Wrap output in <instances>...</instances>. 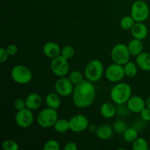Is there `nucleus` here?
<instances>
[{"label":"nucleus","mask_w":150,"mask_h":150,"mask_svg":"<svg viewBox=\"0 0 150 150\" xmlns=\"http://www.w3.org/2000/svg\"><path fill=\"white\" fill-rule=\"evenodd\" d=\"M123 67H124L125 74L127 77L133 78L137 75L139 67L136 64V63L129 61L128 62L123 65Z\"/></svg>","instance_id":"23"},{"label":"nucleus","mask_w":150,"mask_h":150,"mask_svg":"<svg viewBox=\"0 0 150 150\" xmlns=\"http://www.w3.org/2000/svg\"><path fill=\"white\" fill-rule=\"evenodd\" d=\"M136 21L131 16H125L122 17L120 20V27L124 30H130Z\"/></svg>","instance_id":"26"},{"label":"nucleus","mask_w":150,"mask_h":150,"mask_svg":"<svg viewBox=\"0 0 150 150\" xmlns=\"http://www.w3.org/2000/svg\"><path fill=\"white\" fill-rule=\"evenodd\" d=\"M146 106L150 109V96L148 97L146 100Z\"/></svg>","instance_id":"40"},{"label":"nucleus","mask_w":150,"mask_h":150,"mask_svg":"<svg viewBox=\"0 0 150 150\" xmlns=\"http://www.w3.org/2000/svg\"><path fill=\"white\" fill-rule=\"evenodd\" d=\"M104 74V66L102 62L98 59H92L86 64L84 69L86 79L95 83L102 79Z\"/></svg>","instance_id":"3"},{"label":"nucleus","mask_w":150,"mask_h":150,"mask_svg":"<svg viewBox=\"0 0 150 150\" xmlns=\"http://www.w3.org/2000/svg\"><path fill=\"white\" fill-rule=\"evenodd\" d=\"M44 150H59L60 144L57 141L51 139L48 140L43 145Z\"/></svg>","instance_id":"32"},{"label":"nucleus","mask_w":150,"mask_h":150,"mask_svg":"<svg viewBox=\"0 0 150 150\" xmlns=\"http://www.w3.org/2000/svg\"><path fill=\"white\" fill-rule=\"evenodd\" d=\"M100 112L104 118L111 119L117 114V106L110 102L104 103L101 105Z\"/></svg>","instance_id":"18"},{"label":"nucleus","mask_w":150,"mask_h":150,"mask_svg":"<svg viewBox=\"0 0 150 150\" xmlns=\"http://www.w3.org/2000/svg\"><path fill=\"white\" fill-rule=\"evenodd\" d=\"M7 53H8L9 56H15L18 51V46L15 44H11V45H9L6 48Z\"/></svg>","instance_id":"35"},{"label":"nucleus","mask_w":150,"mask_h":150,"mask_svg":"<svg viewBox=\"0 0 150 150\" xmlns=\"http://www.w3.org/2000/svg\"><path fill=\"white\" fill-rule=\"evenodd\" d=\"M130 54L127 45L124 43H118L111 49V57L114 63L124 65L130 59Z\"/></svg>","instance_id":"6"},{"label":"nucleus","mask_w":150,"mask_h":150,"mask_svg":"<svg viewBox=\"0 0 150 150\" xmlns=\"http://www.w3.org/2000/svg\"><path fill=\"white\" fill-rule=\"evenodd\" d=\"M141 119L145 122H150V109L147 107H145L140 112Z\"/></svg>","instance_id":"34"},{"label":"nucleus","mask_w":150,"mask_h":150,"mask_svg":"<svg viewBox=\"0 0 150 150\" xmlns=\"http://www.w3.org/2000/svg\"><path fill=\"white\" fill-rule=\"evenodd\" d=\"M96 95V89L93 82L83 80L79 84L75 85L73 92V103L79 108H88L93 103Z\"/></svg>","instance_id":"1"},{"label":"nucleus","mask_w":150,"mask_h":150,"mask_svg":"<svg viewBox=\"0 0 150 150\" xmlns=\"http://www.w3.org/2000/svg\"><path fill=\"white\" fill-rule=\"evenodd\" d=\"M123 139L127 143H133L138 137H139V133L138 130L134 127H127V130L123 133Z\"/></svg>","instance_id":"24"},{"label":"nucleus","mask_w":150,"mask_h":150,"mask_svg":"<svg viewBox=\"0 0 150 150\" xmlns=\"http://www.w3.org/2000/svg\"><path fill=\"white\" fill-rule=\"evenodd\" d=\"M131 35L133 38L143 40L147 37L149 30L144 22H136L132 29H130Z\"/></svg>","instance_id":"14"},{"label":"nucleus","mask_w":150,"mask_h":150,"mask_svg":"<svg viewBox=\"0 0 150 150\" xmlns=\"http://www.w3.org/2000/svg\"><path fill=\"white\" fill-rule=\"evenodd\" d=\"M61 48L55 42H48L44 44L42 47V52L48 58L54 59L61 54Z\"/></svg>","instance_id":"15"},{"label":"nucleus","mask_w":150,"mask_h":150,"mask_svg":"<svg viewBox=\"0 0 150 150\" xmlns=\"http://www.w3.org/2000/svg\"><path fill=\"white\" fill-rule=\"evenodd\" d=\"M129 51L131 56L137 57L140 54H142L144 51V45L142 40L139 39L133 38L127 44Z\"/></svg>","instance_id":"20"},{"label":"nucleus","mask_w":150,"mask_h":150,"mask_svg":"<svg viewBox=\"0 0 150 150\" xmlns=\"http://www.w3.org/2000/svg\"><path fill=\"white\" fill-rule=\"evenodd\" d=\"M130 113H131V111L129 109L127 103L117 105V114L120 117H127V116L130 115Z\"/></svg>","instance_id":"31"},{"label":"nucleus","mask_w":150,"mask_h":150,"mask_svg":"<svg viewBox=\"0 0 150 150\" xmlns=\"http://www.w3.org/2000/svg\"><path fill=\"white\" fill-rule=\"evenodd\" d=\"M136 57V63L139 68L144 71H150V54L143 51Z\"/></svg>","instance_id":"17"},{"label":"nucleus","mask_w":150,"mask_h":150,"mask_svg":"<svg viewBox=\"0 0 150 150\" xmlns=\"http://www.w3.org/2000/svg\"><path fill=\"white\" fill-rule=\"evenodd\" d=\"M150 14L149 7L145 1L137 0L131 6L130 16L136 22H144L149 18Z\"/></svg>","instance_id":"7"},{"label":"nucleus","mask_w":150,"mask_h":150,"mask_svg":"<svg viewBox=\"0 0 150 150\" xmlns=\"http://www.w3.org/2000/svg\"><path fill=\"white\" fill-rule=\"evenodd\" d=\"M132 148L133 150H148L149 149V144L147 141L142 137H138L133 142Z\"/></svg>","instance_id":"25"},{"label":"nucleus","mask_w":150,"mask_h":150,"mask_svg":"<svg viewBox=\"0 0 150 150\" xmlns=\"http://www.w3.org/2000/svg\"><path fill=\"white\" fill-rule=\"evenodd\" d=\"M68 78L70 81L74 85L79 84V83H81L83 80L82 73L79 70H73L70 73H69Z\"/></svg>","instance_id":"28"},{"label":"nucleus","mask_w":150,"mask_h":150,"mask_svg":"<svg viewBox=\"0 0 150 150\" xmlns=\"http://www.w3.org/2000/svg\"><path fill=\"white\" fill-rule=\"evenodd\" d=\"M16 124L21 128H28L34 122V115L32 110L27 108L18 111L15 116Z\"/></svg>","instance_id":"9"},{"label":"nucleus","mask_w":150,"mask_h":150,"mask_svg":"<svg viewBox=\"0 0 150 150\" xmlns=\"http://www.w3.org/2000/svg\"><path fill=\"white\" fill-rule=\"evenodd\" d=\"M11 78L16 83L26 84L32 81V73L29 67L22 64H18L12 68Z\"/></svg>","instance_id":"5"},{"label":"nucleus","mask_w":150,"mask_h":150,"mask_svg":"<svg viewBox=\"0 0 150 150\" xmlns=\"http://www.w3.org/2000/svg\"><path fill=\"white\" fill-rule=\"evenodd\" d=\"M13 106H14V108L17 111L23 109V108H26V101H25V100H23V98H16V99L15 100L14 103H13Z\"/></svg>","instance_id":"33"},{"label":"nucleus","mask_w":150,"mask_h":150,"mask_svg":"<svg viewBox=\"0 0 150 150\" xmlns=\"http://www.w3.org/2000/svg\"><path fill=\"white\" fill-rule=\"evenodd\" d=\"M112 127L116 133L119 135H123L125 131L127 129V125L124 120H118L114 122Z\"/></svg>","instance_id":"27"},{"label":"nucleus","mask_w":150,"mask_h":150,"mask_svg":"<svg viewBox=\"0 0 150 150\" xmlns=\"http://www.w3.org/2000/svg\"><path fill=\"white\" fill-rule=\"evenodd\" d=\"M70 130L74 133H81L88 129L89 126V120L83 114H76L69 120Z\"/></svg>","instance_id":"12"},{"label":"nucleus","mask_w":150,"mask_h":150,"mask_svg":"<svg viewBox=\"0 0 150 150\" xmlns=\"http://www.w3.org/2000/svg\"><path fill=\"white\" fill-rule=\"evenodd\" d=\"M98 128V127H97L95 125H89V127H88V129H89V131H90L91 133H96Z\"/></svg>","instance_id":"39"},{"label":"nucleus","mask_w":150,"mask_h":150,"mask_svg":"<svg viewBox=\"0 0 150 150\" xmlns=\"http://www.w3.org/2000/svg\"><path fill=\"white\" fill-rule=\"evenodd\" d=\"M58 119L57 110L47 107L40 111L37 117V122L41 127L50 128L54 127Z\"/></svg>","instance_id":"4"},{"label":"nucleus","mask_w":150,"mask_h":150,"mask_svg":"<svg viewBox=\"0 0 150 150\" xmlns=\"http://www.w3.org/2000/svg\"><path fill=\"white\" fill-rule=\"evenodd\" d=\"M9 57H10V56H9L6 48H0V62H1V64L5 62L8 59Z\"/></svg>","instance_id":"36"},{"label":"nucleus","mask_w":150,"mask_h":150,"mask_svg":"<svg viewBox=\"0 0 150 150\" xmlns=\"http://www.w3.org/2000/svg\"><path fill=\"white\" fill-rule=\"evenodd\" d=\"M26 108L32 111L38 110L42 105V98L37 93H31L25 98Z\"/></svg>","instance_id":"16"},{"label":"nucleus","mask_w":150,"mask_h":150,"mask_svg":"<svg viewBox=\"0 0 150 150\" xmlns=\"http://www.w3.org/2000/svg\"><path fill=\"white\" fill-rule=\"evenodd\" d=\"M149 149H150V147H149Z\"/></svg>","instance_id":"41"},{"label":"nucleus","mask_w":150,"mask_h":150,"mask_svg":"<svg viewBox=\"0 0 150 150\" xmlns=\"http://www.w3.org/2000/svg\"><path fill=\"white\" fill-rule=\"evenodd\" d=\"M144 122H145V121L142 119V120H139V121L137 122L134 123V125H133V127H134L135 128H136V130L139 131V130H142V129L144 127Z\"/></svg>","instance_id":"38"},{"label":"nucleus","mask_w":150,"mask_h":150,"mask_svg":"<svg viewBox=\"0 0 150 150\" xmlns=\"http://www.w3.org/2000/svg\"><path fill=\"white\" fill-rule=\"evenodd\" d=\"M54 129L57 133H60V134H64L67 133L68 130H70L69 120H65V119H58V120L54 124Z\"/></svg>","instance_id":"22"},{"label":"nucleus","mask_w":150,"mask_h":150,"mask_svg":"<svg viewBox=\"0 0 150 150\" xmlns=\"http://www.w3.org/2000/svg\"><path fill=\"white\" fill-rule=\"evenodd\" d=\"M60 95L57 92H51L45 97V102L48 107L54 109H59L61 105V98Z\"/></svg>","instance_id":"21"},{"label":"nucleus","mask_w":150,"mask_h":150,"mask_svg":"<svg viewBox=\"0 0 150 150\" xmlns=\"http://www.w3.org/2000/svg\"><path fill=\"white\" fill-rule=\"evenodd\" d=\"M76 54V50L71 45H66V46L63 47L61 50V54L62 57L67 59L70 60L73 58V57Z\"/></svg>","instance_id":"29"},{"label":"nucleus","mask_w":150,"mask_h":150,"mask_svg":"<svg viewBox=\"0 0 150 150\" xmlns=\"http://www.w3.org/2000/svg\"><path fill=\"white\" fill-rule=\"evenodd\" d=\"M4 150H18L19 149V145L16 141L12 139H7L3 142L1 144Z\"/></svg>","instance_id":"30"},{"label":"nucleus","mask_w":150,"mask_h":150,"mask_svg":"<svg viewBox=\"0 0 150 150\" xmlns=\"http://www.w3.org/2000/svg\"><path fill=\"white\" fill-rule=\"evenodd\" d=\"M132 96V88L128 83L119 82L112 87L110 92V97L113 103L118 104L127 103Z\"/></svg>","instance_id":"2"},{"label":"nucleus","mask_w":150,"mask_h":150,"mask_svg":"<svg viewBox=\"0 0 150 150\" xmlns=\"http://www.w3.org/2000/svg\"><path fill=\"white\" fill-rule=\"evenodd\" d=\"M55 91L61 97H69L73 95L75 85L70 81L69 78L60 77L54 85Z\"/></svg>","instance_id":"10"},{"label":"nucleus","mask_w":150,"mask_h":150,"mask_svg":"<svg viewBox=\"0 0 150 150\" xmlns=\"http://www.w3.org/2000/svg\"><path fill=\"white\" fill-rule=\"evenodd\" d=\"M125 76L123 65L113 63L105 70V77L112 83H119Z\"/></svg>","instance_id":"11"},{"label":"nucleus","mask_w":150,"mask_h":150,"mask_svg":"<svg viewBox=\"0 0 150 150\" xmlns=\"http://www.w3.org/2000/svg\"><path fill=\"white\" fill-rule=\"evenodd\" d=\"M127 105L131 112L140 114L141 111L146 107V100L140 96H131L127 102Z\"/></svg>","instance_id":"13"},{"label":"nucleus","mask_w":150,"mask_h":150,"mask_svg":"<svg viewBox=\"0 0 150 150\" xmlns=\"http://www.w3.org/2000/svg\"><path fill=\"white\" fill-rule=\"evenodd\" d=\"M69 60L64 58L62 55L58 56L52 59L51 62V70L52 73L57 77H64L66 75L69 74L70 70V64Z\"/></svg>","instance_id":"8"},{"label":"nucleus","mask_w":150,"mask_h":150,"mask_svg":"<svg viewBox=\"0 0 150 150\" xmlns=\"http://www.w3.org/2000/svg\"><path fill=\"white\" fill-rule=\"evenodd\" d=\"M114 129L108 125H102L98 127L97 130L96 135L100 140L107 141L111 139L114 134Z\"/></svg>","instance_id":"19"},{"label":"nucleus","mask_w":150,"mask_h":150,"mask_svg":"<svg viewBox=\"0 0 150 150\" xmlns=\"http://www.w3.org/2000/svg\"><path fill=\"white\" fill-rule=\"evenodd\" d=\"M78 149H79L78 145L73 142H67L64 147V150H77Z\"/></svg>","instance_id":"37"}]
</instances>
